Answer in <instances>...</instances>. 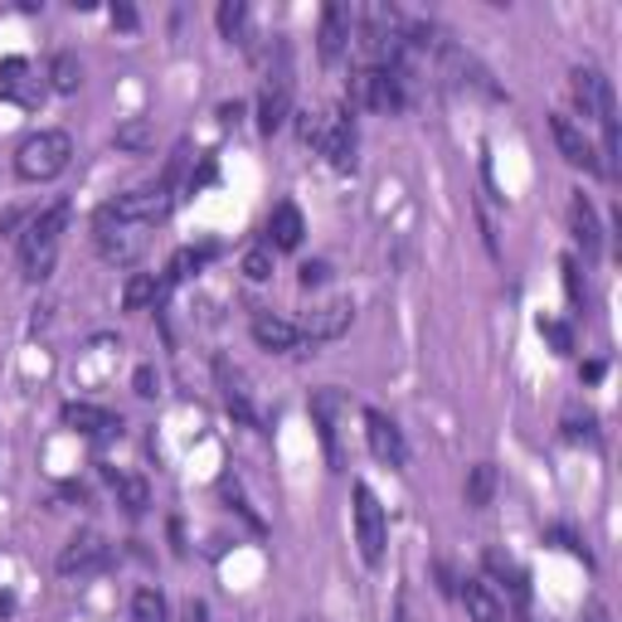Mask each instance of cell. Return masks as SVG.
I'll return each mask as SVG.
<instances>
[{
    "instance_id": "cell-1",
    "label": "cell",
    "mask_w": 622,
    "mask_h": 622,
    "mask_svg": "<svg viewBox=\"0 0 622 622\" xmlns=\"http://www.w3.org/2000/svg\"><path fill=\"white\" fill-rule=\"evenodd\" d=\"M171 185H176V166L166 171L156 185H142V190H132V195H117V200H108L103 210H98V229H112V224H156L166 210H171Z\"/></svg>"
},
{
    "instance_id": "cell-2",
    "label": "cell",
    "mask_w": 622,
    "mask_h": 622,
    "mask_svg": "<svg viewBox=\"0 0 622 622\" xmlns=\"http://www.w3.org/2000/svg\"><path fill=\"white\" fill-rule=\"evenodd\" d=\"M64 224H69V205H49L44 214H35V219L25 224V234H20V263H25V278H49L54 268V253H59V234Z\"/></svg>"
},
{
    "instance_id": "cell-3",
    "label": "cell",
    "mask_w": 622,
    "mask_h": 622,
    "mask_svg": "<svg viewBox=\"0 0 622 622\" xmlns=\"http://www.w3.org/2000/svg\"><path fill=\"white\" fill-rule=\"evenodd\" d=\"M69 161H73L69 132H35V137H25L15 151V171L25 180H54V176L69 171Z\"/></svg>"
},
{
    "instance_id": "cell-4",
    "label": "cell",
    "mask_w": 622,
    "mask_h": 622,
    "mask_svg": "<svg viewBox=\"0 0 622 622\" xmlns=\"http://www.w3.org/2000/svg\"><path fill=\"white\" fill-rule=\"evenodd\" d=\"M355 545H360V559H365L370 569H380L384 545H389V520H384L380 496L370 491L365 482H355Z\"/></svg>"
},
{
    "instance_id": "cell-5",
    "label": "cell",
    "mask_w": 622,
    "mask_h": 622,
    "mask_svg": "<svg viewBox=\"0 0 622 622\" xmlns=\"http://www.w3.org/2000/svg\"><path fill=\"white\" fill-rule=\"evenodd\" d=\"M404 78L399 69H360L350 78V103L355 108H375V112H399L404 108Z\"/></svg>"
},
{
    "instance_id": "cell-6",
    "label": "cell",
    "mask_w": 622,
    "mask_h": 622,
    "mask_svg": "<svg viewBox=\"0 0 622 622\" xmlns=\"http://www.w3.org/2000/svg\"><path fill=\"white\" fill-rule=\"evenodd\" d=\"M108 559H112V545L98 530H83V535H73L69 545L59 550V574H98V569H108Z\"/></svg>"
},
{
    "instance_id": "cell-7",
    "label": "cell",
    "mask_w": 622,
    "mask_h": 622,
    "mask_svg": "<svg viewBox=\"0 0 622 622\" xmlns=\"http://www.w3.org/2000/svg\"><path fill=\"white\" fill-rule=\"evenodd\" d=\"M316 151H321L326 161L336 166V171H350V161H355V122H350L341 108L321 117V137H316Z\"/></svg>"
},
{
    "instance_id": "cell-8",
    "label": "cell",
    "mask_w": 622,
    "mask_h": 622,
    "mask_svg": "<svg viewBox=\"0 0 622 622\" xmlns=\"http://www.w3.org/2000/svg\"><path fill=\"white\" fill-rule=\"evenodd\" d=\"M350 321H355V302L350 297H336L326 302V307H316L307 321H302V336H307L312 346H326V341H341L350 331Z\"/></svg>"
},
{
    "instance_id": "cell-9",
    "label": "cell",
    "mask_w": 622,
    "mask_h": 622,
    "mask_svg": "<svg viewBox=\"0 0 622 622\" xmlns=\"http://www.w3.org/2000/svg\"><path fill=\"white\" fill-rule=\"evenodd\" d=\"M550 132H554V146H559V156L569 166H584V171H603V161H598L593 142L584 137V127L574 117H564V112H554L550 117Z\"/></svg>"
},
{
    "instance_id": "cell-10",
    "label": "cell",
    "mask_w": 622,
    "mask_h": 622,
    "mask_svg": "<svg viewBox=\"0 0 622 622\" xmlns=\"http://www.w3.org/2000/svg\"><path fill=\"white\" fill-rule=\"evenodd\" d=\"M365 438H370V452H375L384 467H404V462H409L404 433L394 428V418H384L380 409H365Z\"/></svg>"
},
{
    "instance_id": "cell-11",
    "label": "cell",
    "mask_w": 622,
    "mask_h": 622,
    "mask_svg": "<svg viewBox=\"0 0 622 622\" xmlns=\"http://www.w3.org/2000/svg\"><path fill=\"white\" fill-rule=\"evenodd\" d=\"M287 112H292V78H287V64L268 78V88H263V98H258V127L273 137V132L287 122Z\"/></svg>"
},
{
    "instance_id": "cell-12",
    "label": "cell",
    "mask_w": 622,
    "mask_h": 622,
    "mask_svg": "<svg viewBox=\"0 0 622 622\" xmlns=\"http://www.w3.org/2000/svg\"><path fill=\"white\" fill-rule=\"evenodd\" d=\"M253 341L263 350H278V355H287V350L307 346V336H302L297 321H282L273 312H253Z\"/></svg>"
},
{
    "instance_id": "cell-13",
    "label": "cell",
    "mask_w": 622,
    "mask_h": 622,
    "mask_svg": "<svg viewBox=\"0 0 622 622\" xmlns=\"http://www.w3.org/2000/svg\"><path fill=\"white\" fill-rule=\"evenodd\" d=\"M302 234H307L302 210L292 205V200H282V205L268 214V248H273V253H292V248L302 244Z\"/></svg>"
},
{
    "instance_id": "cell-14",
    "label": "cell",
    "mask_w": 622,
    "mask_h": 622,
    "mask_svg": "<svg viewBox=\"0 0 622 622\" xmlns=\"http://www.w3.org/2000/svg\"><path fill=\"white\" fill-rule=\"evenodd\" d=\"M64 423L78 428V433H88V438H117L122 433V418L98 409V404H64Z\"/></svg>"
},
{
    "instance_id": "cell-15",
    "label": "cell",
    "mask_w": 622,
    "mask_h": 622,
    "mask_svg": "<svg viewBox=\"0 0 622 622\" xmlns=\"http://www.w3.org/2000/svg\"><path fill=\"white\" fill-rule=\"evenodd\" d=\"M350 44V10L346 5H326L321 10V35H316V49H321L326 64H336Z\"/></svg>"
},
{
    "instance_id": "cell-16",
    "label": "cell",
    "mask_w": 622,
    "mask_h": 622,
    "mask_svg": "<svg viewBox=\"0 0 622 622\" xmlns=\"http://www.w3.org/2000/svg\"><path fill=\"white\" fill-rule=\"evenodd\" d=\"M438 49H443L448 69L457 73V83H472V88H477V93H486V98H506V93H501V83H496V78L486 73L477 59H472V54H462L457 44H438Z\"/></svg>"
},
{
    "instance_id": "cell-17",
    "label": "cell",
    "mask_w": 622,
    "mask_h": 622,
    "mask_svg": "<svg viewBox=\"0 0 622 622\" xmlns=\"http://www.w3.org/2000/svg\"><path fill=\"white\" fill-rule=\"evenodd\" d=\"M569 229H574V239H579L584 258H598V248H603V229H598V210L588 205L584 190L569 200Z\"/></svg>"
},
{
    "instance_id": "cell-18",
    "label": "cell",
    "mask_w": 622,
    "mask_h": 622,
    "mask_svg": "<svg viewBox=\"0 0 622 622\" xmlns=\"http://www.w3.org/2000/svg\"><path fill=\"white\" fill-rule=\"evenodd\" d=\"M214 375H219V394H224V409H229L234 418H239V423L258 428V414H253V404H248V389H244L239 370H229V360H214Z\"/></svg>"
},
{
    "instance_id": "cell-19",
    "label": "cell",
    "mask_w": 622,
    "mask_h": 622,
    "mask_svg": "<svg viewBox=\"0 0 622 622\" xmlns=\"http://www.w3.org/2000/svg\"><path fill=\"white\" fill-rule=\"evenodd\" d=\"M336 409H341V394H336V389H316L312 394V418H316V428H321L326 457H331V467H341V443H336Z\"/></svg>"
},
{
    "instance_id": "cell-20",
    "label": "cell",
    "mask_w": 622,
    "mask_h": 622,
    "mask_svg": "<svg viewBox=\"0 0 622 622\" xmlns=\"http://www.w3.org/2000/svg\"><path fill=\"white\" fill-rule=\"evenodd\" d=\"M462 603H467V618L472 622H506V603L491 593L486 579H467L462 584Z\"/></svg>"
},
{
    "instance_id": "cell-21",
    "label": "cell",
    "mask_w": 622,
    "mask_h": 622,
    "mask_svg": "<svg viewBox=\"0 0 622 622\" xmlns=\"http://www.w3.org/2000/svg\"><path fill=\"white\" fill-rule=\"evenodd\" d=\"M108 482H112V491H117V506H122L127 516H142L146 506H151V486H146L142 477H132V472L108 467Z\"/></svg>"
},
{
    "instance_id": "cell-22",
    "label": "cell",
    "mask_w": 622,
    "mask_h": 622,
    "mask_svg": "<svg viewBox=\"0 0 622 622\" xmlns=\"http://www.w3.org/2000/svg\"><path fill=\"white\" fill-rule=\"evenodd\" d=\"M0 98H15V103H35L39 98V88L30 83V64L25 59L0 64Z\"/></svg>"
},
{
    "instance_id": "cell-23",
    "label": "cell",
    "mask_w": 622,
    "mask_h": 622,
    "mask_svg": "<svg viewBox=\"0 0 622 622\" xmlns=\"http://www.w3.org/2000/svg\"><path fill=\"white\" fill-rule=\"evenodd\" d=\"M151 146H156V132H151V122H146V117H127L117 127V151L142 156V151H151Z\"/></svg>"
},
{
    "instance_id": "cell-24",
    "label": "cell",
    "mask_w": 622,
    "mask_h": 622,
    "mask_svg": "<svg viewBox=\"0 0 622 622\" xmlns=\"http://www.w3.org/2000/svg\"><path fill=\"white\" fill-rule=\"evenodd\" d=\"M491 491H496V467H491V462H477V467L467 472V506H472V511L491 506Z\"/></svg>"
},
{
    "instance_id": "cell-25",
    "label": "cell",
    "mask_w": 622,
    "mask_h": 622,
    "mask_svg": "<svg viewBox=\"0 0 622 622\" xmlns=\"http://www.w3.org/2000/svg\"><path fill=\"white\" fill-rule=\"evenodd\" d=\"M78 83H83V64H78V54H54V64H49V88L54 93H73Z\"/></svg>"
},
{
    "instance_id": "cell-26",
    "label": "cell",
    "mask_w": 622,
    "mask_h": 622,
    "mask_svg": "<svg viewBox=\"0 0 622 622\" xmlns=\"http://www.w3.org/2000/svg\"><path fill=\"white\" fill-rule=\"evenodd\" d=\"M166 292V282H156L151 273H137V278H127V287H122V307L127 312H137L146 307V302H156Z\"/></svg>"
},
{
    "instance_id": "cell-27",
    "label": "cell",
    "mask_w": 622,
    "mask_h": 622,
    "mask_svg": "<svg viewBox=\"0 0 622 622\" xmlns=\"http://www.w3.org/2000/svg\"><path fill=\"white\" fill-rule=\"evenodd\" d=\"M214 20H219V35L224 39H239L244 44V35H248V5H244V0H224Z\"/></svg>"
},
{
    "instance_id": "cell-28",
    "label": "cell",
    "mask_w": 622,
    "mask_h": 622,
    "mask_svg": "<svg viewBox=\"0 0 622 622\" xmlns=\"http://www.w3.org/2000/svg\"><path fill=\"white\" fill-rule=\"evenodd\" d=\"M132 622H166L161 588H137V593H132Z\"/></svg>"
},
{
    "instance_id": "cell-29",
    "label": "cell",
    "mask_w": 622,
    "mask_h": 622,
    "mask_svg": "<svg viewBox=\"0 0 622 622\" xmlns=\"http://www.w3.org/2000/svg\"><path fill=\"white\" fill-rule=\"evenodd\" d=\"M214 258V248H180V253L171 258V282H180V278H195L200 268H205Z\"/></svg>"
},
{
    "instance_id": "cell-30",
    "label": "cell",
    "mask_w": 622,
    "mask_h": 622,
    "mask_svg": "<svg viewBox=\"0 0 622 622\" xmlns=\"http://www.w3.org/2000/svg\"><path fill=\"white\" fill-rule=\"evenodd\" d=\"M486 569H491V574H501V579H511V588H516L520 598L530 593V588H525V569H520V564H511V559H506L501 550H486Z\"/></svg>"
},
{
    "instance_id": "cell-31",
    "label": "cell",
    "mask_w": 622,
    "mask_h": 622,
    "mask_svg": "<svg viewBox=\"0 0 622 622\" xmlns=\"http://www.w3.org/2000/svg\"><path fill=\"white\" fill-rule=\"evenodd\" d=\"M98 248H103L112 263H132V258L142 253V239H137V234H127V239H112V234H98Z\"/></svg>"
},
{
    "instance_id": "cell-32",
    "label": "cell",
    "mask_w": 622,
    "mask_h": 622,
    "mask_svg": "<svg viewBox=\"0 0 622 622\" xmlns=\"http://www.w3.org/2000/svg\"><path fill=\"white\" fill-rule=\"evenodd\" d=\"M244 273L253 278V282H263V278H273V248H248V258H244Z\"/></svg>"
},
{
    "instance_id": "cell-33",
    "label": "cell",
    "mask_w": 622,
    "mask_h": 622,
    "mask_svg": "<svg viewBox=\"0 0 622 622\" xmlns=\"http://www.w3.org/2000/svg\"><path fill=\"white\" fill-rule=\"evenodd\" d=\"M559 273H564V292H569V302H574V307H584V278H579V263H574V258H564Z\"/></svg>"
},
{
    "instance_id": "cell-34",
    "label": "cell",
    "mask_w": 622,
    "mask_h": 622,
    "mask_svg": "<svg viewBox=\"0 0 622 622\" xmlns=\"http://www.w3.org/2000/svg\"><path fill=\"white\" fill-rule=\"evenodd\" d=\"M540 336H550V346L559 350V355H569L574 341H569V326H559V321H540Z\"/></svg>"
},
{
    "instance_id": "cell-35",
    "label": "cell",
    "mask_w": 622,
    "mask_h": 622,
    "mask_svg": "<svg viewBox=\"0 0 622 622\" xmlns=\"http://www.w3.org/2000/svg\"><path fill=\"white\" fill-rule=\"evenodd\" d=\"M297 137L316 146V137H321V117L316 112H297Z\"/></svg>"
},
{
    "instance_id": "cell-36",
    "label": "cell",
    "mask_w": 622,
    "mask_h": 622,
    "mask_svg": "<svg viewBox=\"0 0 622 622\" xmlns=\"http://www.w3.org/2000/svg\"><path fill=\"white\" fill-rule=\"evenodd\" d=\"M112 25H117V30H137V10L117 0V5H112Z\"/></svg>"
},
{
    "instance_id": "cell-37",
    "label": "cell",
    "mask_w": 622,
    "mask_h": 622,
    "mask_svg": "<svg viewBox=\"0 0 622 622\" xmlns=\"http://www.w3.org/2000/svg\"><path fill=\"white\" fill-rule=\"evenodd\" d=\"M137 394H142V399H151V394H156V370L151 365L137 370Z\"/></svg>"
},
{
    "instance_id": "cell-38",
    "label": "cell",
    "mask_w": 622,
    "mask_h": 622,
    "mask_svg": "<svg viewBox=\"0 0 622 622\" xmlns=\"http://www.w3.org/2000/svg\"><path fill=\"white\" fill-rule=\"evenodd\" d=\"M326 282V263H307L302 268V287H321Z\"/></svg>"
},
{
    "instance_id": "cell-39",
    "label": "cell",
    "mask_w": 622,
    "mask_h": 622,
    "mask_svg": "<svg viewBox=\"0 0 622 622\" xmlns=\"http://www.w3.org/2000/svg\"><path fill=\"white\" fill-rule=\"evenodd\" d=\"M185 622H210V603H200V598H190L185 603V613H180Z\"/></svg>"
},
{
    "instance_id": "cell-40",
    "label": "cell",
    "mask_w": 622,
    "mask_h": 622,
    "mask_svg": "<svg viewBox=\"0 0 622 622\" xmlns=\"http://www.w3.org/2000/svg\"><path fill=\"white\" fill-rule=\"evenodd\" d=\"M10 613H15V598H10V593H0V618H10Z\"/></svg>"
},
{
    "instance_id": "cell-41",
    "label": "cell",
    "mask_w": 622,
    "mask_h": 622,
    "mask_svg": "<svg viewBox=\"0 0 622 622\" xmlns=\"http://www.w3.org/2000/svg\"><path fill=\"white\" fill-rule=\"evenodd\" d=\"M399 622H409V618H399Z\"/></svg>"
}]
</instances>
